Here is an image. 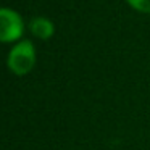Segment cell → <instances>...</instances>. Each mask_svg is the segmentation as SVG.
Here are the masks:
<instances>
[{"instance_id": "7a4b0ae2", "label": "cell", "mask_w": 150, "mask_h": 150, "mask_svg": "<svg viewBox=\"0 0 150 150\" xmlns=\"http://www.w3.org/2000/svg\"><path fill=\"white\" fill-rule=\"evenodd\" d=\"M0 21H2L0 39L4 40V42L16 40L23 34V21H21L20 15L16 11L10 10V8H2V11H0Z\"/></svg>"}, {"instance_id": "3957f363", "label": "cell", "mask_w": 150, "mask_h": 150, "mask_svg": "<svg viewBox=\"0 0 150 150\" xmlns=\"http://www.w3.org/2000/svg\"><path fill=\"white\" fill-rule=\"evenodd\" d=\"M29 29L34 36L40 37V39H49L53 34V24L47 18H34L29 23Z\"/></svg>"}, {"instance_id": "277c9868", "label": "cell", "mask_w": 150, "mask_h": 150, "mask_svg": "<svg viewBox=\"0 0 150 150\" xmlns=\"http://www.w3.org/2000/svg\"><path fill=\"white\" fill-rule=\"evenodd\" d=\"M127 4L132 5L136 10L150 13V0H127Z\"/></svg>"}, {"instance_id": "6da1fadb", "label": "cell", "mask_w": 150, "mask_h": 150, "mask_svg": "<svg viewBox=\"0 0 150 150\" xmlns=\"http://www.w3.org/2000/svg\"><path fill=\"white\" fill-rule=\"evenodd\" d=\"M34 62H36V52L29 40H23L15 45L8 55V66L15 74L29 73L34 66Z\"/></svg>"}]
</instances>
